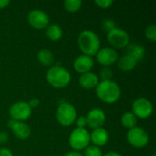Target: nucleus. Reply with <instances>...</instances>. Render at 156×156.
<instances>
[{
  "instance_id": "14",
  "label": "nucleus",
  "mask_w": 156,
  "mask_h": 156,
  "mask_svg": "<svg viewBox=\"0 0 156 156\" xmlns=\"http://www.w3.org/2000/svg\"><path fill=\"white\" fill-rule=\"evenodd\" d=\"M93 65H94V60L92 57L82 54L76 58L73 63V68L78 73L81 75L83 73L90 71V69L93 68Z\"/></svg>"
},
{
  "instance_id": "3",
  "label": "nucleus",
  "mask_w": 156,
  "mask_h": 156,
  "mask_svg": "<svg viewBox=\"0 0 156 156\" xmlns=\"http://www.w3.org/2000/svg\"><path fill=\"white\" fill-rule=\"evenodd\" d=\"M48 83L55 89H62L67 87L70 80L71 75L67 69L61 66H51L46 74Z\"/></svg>"
},
{
  "instance_id": "13",
  "label": "nucleus",
  "mask_w": 156,
  "mask_h": 156,
  "mask_svg": "<svg viewBox=\"0 0 156 156\" xmlns=\"http://www.w3.org/2000/svg\"><path fill=\"white\" fill-rule=\"evenodd\" d=\"M7 126L13 132L14 135L19 140H27L31 134V129L27 123H25V122L9 120Z\"/></svg>"
},
{
  "instance_id": "6",
  "label": "nucleus",
  "mask_w": 156,
  "mask_h": 156,
  "mask_svg": "<svg viewBox=\"0 0 156 156\" xmlns=\"http://www.w3.org/2000/svg\"><path fill=\"white\" fill-rule=\"evenodd\" d=\"M107 40L112 48H124L130 44L129 34L122 28L115 27L107 33Z\"/></svg>"
},
{
  "instance_id": "8",
  "label": "nucleus",
  "mask_w": 156,
  "mask_h": 156,
  "mask_svg": "<svg viewBox=\"0 0 156 156\" xmlns=\"http://www.w3.org/2000/svg\"><path fill=\"white\" fill-rule=\"evenodd\" d=\"M133 113L136 116V118H140L142 120L148 119L154 112V106L151 101L146 98H138L133 102L132 105Z\"/></svg>"
},
{
  "instance_id": "1",
  "label": "nucleus",
  "mask_w": 156,
  "mask_h": 156,
  "mask_svg": "<svg viewBox=\"0 0 156 156\" xmlns=\"http://www.w3.org/2000/svg\"><path fill=\"white\" fill-rule=\"evenodd\" d=\"M97 97L107 104H112L118 101L121 98V88L113 80L100 81L95 88Z\"/></svg>"
},
{
  "instance_id": "20",
  "label": "nucleus",
  "mask_w": 156,
  "mask_h": 156,
  "mask_svg": "<svg viewBox=\"0 0 156 156\" xmlns=\"http://www.w3.org/2000/svg\"><path fill=\"white\" fill-rule=\"evenodd\" d=\"M62 28L57 24L48 25L46 28V36L51 41H58L62 37Z\"/></svg>"
},
{
  "instance_id": "7",
  "label": "nucleus",
  "mask_w": 156,
  "mask_h": 156,
  "mask_svg": "<svg viewBox=\"0 0 156 156\" xmlns=\"http://www.w3.org/2000/svg\"><path fill=\"white\" fill-rule=\"evenodd\" d=\"M127 141L134 148H144L149 144V135L147 132L141 127H134L128 131Z\"/></svg>"
},
{
  "instance_id": "34",
  "label": "nucleus",
  "mask_w": 156,
  "mask_h": 156,
  "mask_svg": "<svg viewBox=\"0 0 156 156\" xmlns=\"http://www.w3.org/2000/svg\"><path fill=\"white\" fill-rule=\"evenodd\" d=\"M103 156H122V154H120L119 153H116V152H109L107 154H105Z\"/></svg>"
},
{
  "instance_id": "23",
  "label": "nucleus",
  "mask_w": 156,
  "mask_h": 156,
  "mask_svg": "<svg viewBox=\"0 0 156 156\" xmlns=\"http://www.w3.org/2000/svg\"><path fill=\"white\" fill-rule=\"evenodd\" d=\"M83 156H103L102 151L100 147L95 146L93 144H90L85 150Z\"/></svg>"
},
{
  "instance_id": "33",
  "label": "nucleus",
  "mask_w": 156,
  "mask_h": 156,
  "mask_svg": "<svg viewBox=\"0 0 156 156\" xmlns=\"http://www.w3.org/2000/svg\"><path fill=\"white\" fill-rule=\"evenodd\" d=\"M9 4H10V2L8 0H0V9L5 8Z\"/></svg>"
},
{
  "instance_id": "24",
  "label": "nucleus",
  "mask_w": 156,
  "mask_h": 156,
  "mask_svg": "<svg viewBox=\"0 0 156 156\" xmlns=\"http://www.w3.org/2000/svg\"><path fill=\"white\" fill-rule=\"evenodd\" d=\"M145 37L148 40L152 42L156 41V26L154 24L150 25L145 29Z\"/></svg>"
},
{
  "instance_id": "29",
  "label": "nucleus",
  "mask_w": 156,
  "mask_h": 156,
  "mask_svg": "<svg viewBox=\"0 0 156 156\" xmlns=\"http://www.w3.org/2000/svg\"><path fill=\"white\" fill-rule=\"evenodd\" d=\"M8 141V134L5 132H0V145L5 144Z\"/></svg>"
},
{
  "instance_id": "32",
  "label": "nucleus",
  "mask_w": 156,
  "mask_h": 156,
  "mask_svg": "<svg viewBox=\"0 0 156 156\" xmlns=\"http://www.w3.org/2000/svg\"><path fill=\"white\" fill-rule=\"evenodd\" d=\"M63 156H83V154L80 152H76V151H71L69 153H66Z\"/></svg>"
},
{
  "instance_id": "30",
  "label": "nucleus",
  "mask_w": 156,
  "mask_h": 156,
  "mask_svg": "<svg viewBox=\"0 0 156 156\" xmlns=\"http://www.w3.org/2000/svg\"><path fill=\"white\" fill-rule=\"evenodd\" d=\"M27 103L29 104V106L31 107V109H33V108H37V107L39 105L40 101H39L38 99H37V98H33V99H31Z\"/></svg>"
},
{
  "instance_id": "27",
  "label": "nucleus",
  "mask_w": 156,
  "mask_h": 156,
  "mask_svg": "<svg viewBox=\"0 0 156 156\" xmlns=\"http://www.w3.org/2000/svg\"><path fill=\"white\" fill-rule=\"evenodd\" d=\"M94 3H95V5L97 6H99L101 9H107L112 5H113V1L112 0H96Z\"/></svg>"
},
{
  "instance_id": "35",
  "label": "nucleus",
  "mask_w": 156,
  "mask_h": 156,
  "mask_svg": "<svg viewBox=\"0 0 156 156\" xmlns=\"http://www.w3.org/2000/svg\"><path fill=\"white\" fill-rule=\"evenodd\" d=\"M152 156H155V154H154V155H152Z\"/></svg>"
},
{
  "instance_id": "15",
  "label": "nucleus",
  "mask_w": 156,
  "mask_h": 156,
  "mask_svg": "<svg viewBox=\"0 0 156 156\" xmlns=\"http://www.w3.org/2000/svg\"><path fill=\"white\" fill-rule=\"evenodd\" d=\"M90 142L93 144V145L101 147L107 144L109 142V133L104 128H98L95 130H92V132L90 133Z\"/></svg>"
},
{
  "instance_id": "18",
  "label": "nucleus",
  "mask_w": 156,
  "mask_h": 156,
  "mask_svg": "<svg viewBox=\"0 0 156 156\" xmlns=\"http://www.w3.org/2000/svg\"><path fill=\"white\" fill-rule=\"evenodd\" d=\"M137 64H138V62L127 54L121 57L118 59L119 69H121L122 71H125V72L133 70L137 66Z\"/></svg>"
},
{
  "instance_id": "19",
  "label": "nucleus",
  "mask_w": 156,
  "mask_h": 156,
  "mask_svg": "<svg viewBox=\"0 0 156 156\" xmlns=\"http://www.w3.org/2000/svg\"><path fill=\"white\" fill-rule=\"evenodd\" d=\"M37 58L38 62L43 66H48V67L52 66V64L55 61V57L53 53L49 49H47V48L40 49L37 55Z\"/></svg>"
},
{
  "instance_id": "12",
  "label": "nucleus",
  "mask_w": 156,
  "mask_h": 156,
  "mask_svg": "<svg viewBox=\"0 0 156 156\" xmlns=\"http://www.w3.org/2000/svg\"><path fill=\"white\" fill-rule=\"evenodd\" d=\"M86 119L87 126H89L92 130H95L98 128H102L106 122V114L101 109L94 108L88 112Z\"/></svg>"
},
{
  "instance_id": "17",
  "label": "nucleus",
  "mask_w": 156,
  "mask_h": 156,
  "mask_svg": "<svg viewBox=\"0 0 156 156\" xmlns=\"http://www.w3.org/2000/svg\"><path fill=\"white\" fill-rule=\"evenodd\" d=\"M127 55L134 58L137 62L141 61L145 56V49L139 44H129L126 48Z\"/></svg>"
},
{
  "instance_id": "9",
  "label": "nucleus",
  "mask_w": 156,
  "mask_h": 156,
  "mask_svg": "<svg viewBox=\"0 0 156 156\" xmlns=\"http://www.w3.org/2000/svg\"><path fill=\"white\" fill-rule=\"evenodd\" d=\"M32 109L26 101H17L11 105L9 108V115L11 120L17 122H25L30 118Z\"/></svg>"
},
{
  "instance_id": "2",
  "label": "nucleus",
  "mask_w": 156,
  "mask_h": 156,
  "mask_svg": "<svg viewBox=\"0 0 156 156\" xmlns=\"http://www.w3.org/2000/svg\"><path fill=\"white\" fill-rule=\"evenodd\" d=\"M78 46L83 55L96 56L101 48V40L98 35L91 30H83L78 37Z\"/></svg>"
},
{
  "instance_id": "21",
  "label": "nucleus",
  "mask_w": 156,
  "mask_h": 156,
  "mask_svg": "<svg viewBox=\"0 0 156 156\" xmlns=\"http://www.w3.org/2000/svg\"><path fill=\"white\" fill-rule=\"evenodd\" d=\"M121 123L124 128H126L128 130H131V129L136 127V125H137V118L132 112H126L122 115Z\"/></svg>"
},
{
  "instance_id": "26",
  "label": "nucleus",
  "mask_w": 156,
  "mask_h": 156,
  "mask_svg": "<svg viewBox=\"0 0 156 156\" xmlns=\"http://www.w3.org/2000/svg\"><path fill=\"white\" fill-rule=\"evenodd\" d=\"M116 26H115V23L112 19H110V18H107L105 20L102 21L101 23V28L104 32H110L111 30H112L113 28H115Z\"/></svg>"
},
{
  "instance_id": "11",
  "label": "nucleus",
  "mask_w": 156,
  "mask_h": 156,
  "mask_svg": "<svg viewBox=\"0 0 156 156\" xmlns=\"http://www.w3.org/2000/svg\"><path fill=\"white\" fill-rule=\"evenodd\" d=\"M96 58L99 64L103 67H110L119 59V54L116 49L112 48H100L96 54Z\"/></svg>"
},
{
  "instance_id": "16",
  "label": "nucleus",
  "mask_w": 156,
  "mask_h": 156,
  "mask_svg": "<svg viewBox=\"0 0 156 156\" xmlns=\"http://www.w3.org/2000/svg\"><path fill=\"white\" fill-rule=\"evenodd\" d=\"M99 82H100V79L98 75L91 71L81 74L79 79V83L80 87L85 90L95 89L98 86Z\"/></svg>"
},
{
  "instance_id": "10",
  "label": "nucleus",
  "mask_w": 156,
  "mask_h": 156,
  "mask_svg": "<svg viewBox=\"0 0 156 156\" xmlns=\"http://www.w3.org/2000/svg\"><path fill=\"white\" fill-rule=\"evenodd\" d=\"M27 22L35 29H44L49 25V17L46 12L33 9L27 15Z\"/></svg>"
},
{
  "instance_id": "5",
  "label": "nucleus",
  "mask_w": 156,
  "mask_h": 156,
  "mask_svg": "<svg viewBox=\"0 0 156 156\" xmlns=\"http://www.w3.org/2000/svg\"><path fill=\"white\" fill-rule=\"evenodd\" d=\"M90 144V133L86 130V128H76L70 133L69 137V144L73 151L80 152L85 150Z\"/></svg>"
},
{
  "instance_id": "22",
  "label": "nucleus",
  "mask_w": 156,
  "mask_h": 156,
  "mask_svg": "<svg viewBox=\"0 0 156 156\" xmlns=\"http://www.w3.org/2000/svg\"><path fill=\"white\" fill-rule=\"evenodd\" d=\"M82 5V1L80 0H65L64 1V8L66 11L69 13L78 12Z\"/></svg>"
},
{
  "instance_id": "4",
  "label": "nucleus",
  "mask_w": 156,
  "mask_h": 156,
  "mask_svg": "<svg viewBox=\"0 0 156 156\" xmlns=\"http://www.w3.org/2000/svg\"><path fill=\"white\" fill-rule=\"evenodd\" d=\"M56 119L61 126L69 127L75 122L77 111L71 103L62 102L56 110Z\"/></svg>"
},
{
  "instance_id": "31",
  "label": "nucleus",
  "mask_w": 156,
  "mask_h": 156,
  "mask_svg": "<svg viewBox=\"0 0 156 156\" xmlns=\"http://www.w3.org/2000/svg\"><path fill=\"white\" fill-rule=\"evenodd\" d=\"M0 156H14L13 153L7 148H0Z\"/></svg>"
},
{
  "instance_id": "28",
  "label": "nucleus",
  "mask_w": 156,
  "mask_h": 156,
  "mask_svg": "<svg viewBox=\"0 0 156 156\" xmlns=\"http://www.w3.org/2000/svg\"><path fill=\"white\" fill-rule=\"evenodd\" d=\"M75 122H76L77 128H82V129H84L87 126V119H86V116L77 117Z\"/></svg>"
},
{
  "instance_id": "25",
  "label": "nucleus",
  "mask_w": 156,
  "mask_h": 156,
  "mask_svg": "<svg viewBox=\"0 0 156 156\" xmlns=\"http://www.w3.org/2000/svg\"><path fill=\"white\" fill-rule=\"evenodd\" d=\"M113 76L112 70L109 67H103L100 71V77L101 79V81L104 80H112Z\"/></svg>"
}]
</instances>
